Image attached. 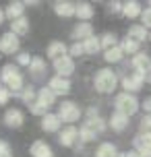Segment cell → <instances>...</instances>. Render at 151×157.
Instances as JSON below:
<instances>
[{"instance_id":"13","label":"cell","mask_w":151,"mask_h":157,"mask_svg":"<svg viewBox=\"0 0 151 157\" xmlns=\"http://www.w3.org/2000/svg\"><path fill=\"white\" fill-rule=\"evenodd\" d=\"M29 153H31V157H54V151L46 141H33L29 147Z\"/></svg>"},{"instance_id":"45","label":"cell","mask_w":151,"mask_h":157,"mask_svg":"<svg viewBox=\"0 0 151 157\" xmlns=\"http://www.w3.org/2000/svg\"><path fill=\"white\" fill-rule=\"evenodd\" d=\"M149 39H151V33H149Z\"/></svg>"},{"instance_id":"10","label":"cell","mask_w":151,"mask_h":157,"mask_svg":"<svg viewBox=\"0 0 151 157\" xmlns=\"http://www.w3.org/2000/svg\"><path fill=\"white\" fill-rule=\"evenodd\" d=\"M48 89L54 95H66V93H71V81L62 77H52L48 83Z\"/></svg>"},{"instance_id":"15","label":"cell","mask_w":151,"mask_h":157,"mask_svg":"<svg viewBox=\"0 0 151 157\" xmlns=\"http://www.w3.org/2000/svg\"><path fill=\"white\" fill-rule=\"evenodd\" d=\"M58 141H60L62 147H72L75 143L79 141V130L75 126H68V128H64L62 132L58 134Z\"/></svg>"},{"instance_id":"46","label":"cell","mask_w":151,"mask_h":157,"mask_svg":"<svg viewBox=\"0 0 151 157\" xmlns=\"http://www.w3.org/2000/svg\"><path fill=\"white\" fill-rule=\"evenodd\" d=\"M149 6H151V2H149Z\"/></svg>"},{"instance_id":"17","label":"cell","mask_w":151,"mask_h":157,"mask_svg":"<svg viewBox=\"0 0 151 157\" xmlns=\"http://www.w3.org/2000/svg\"><path fill=\"white\" fill-rule=\"evenodd\" d=\"M72 37L77 41H85V39L93 37V25L91 23H77L72 29Z\"/></svg>"},{"instance_id":"26","label":"cell","mask_w":151,"mask_h":157,"mask_svg":"<svg viewBox=\"0 0 151 157\" xmlns=\"http://www.w3.org/2000/svg\"><path fill=\"white\" fill-rule=\"evenodd\" d=\"M54 101H56V95L50 91L48 87H41L40 91H37V103H41V105L50 108V105H52Z\"/></svg>"},{"instance_id":"38","label":"cell","mask_w":151,"mask_h":157,"mask_svg":"<svg viewBox=\"0 0 151 157\" xmlns=\"http://www.w3.org/2000/svg\"><path fill=\"white\" fill-rule=\"evenodd\" d=\"M0 157H10V145L6 141H0Z\"/></svg>"},{"instance_id":"2","label":"cell","mask_w":151,"mask_h":157,"mask_svg":"<svg viewBox=\"0 0 151 157\" xmlns=\"http://www.w3.org/2000/svg\"><path fill=\"white\" fill-rule=\"evenodd\" d=\"M0 78H2L4 87H6L10 93H19L21 89H25L23 87V75H21L17 64H6L2 68V72H0Z\"/></svg>"},{"instance_id":"12","label":"cell","mask_w":151,"mask_h":157,"mask_svg":"<svg viewBox=\"0 0 151 157\" xmlns=\"http://www.w3.org/2000/svg\"><path fill=\"white\" fill-rule=\"evenodd\" d=\"M25 122V116L21 110H17V108H10V110H6V114H4V124L8 126V128H21Z\"/></svg>"},{"instance_id":"19","label":"cell","mask_w":151,"mask_h":157,"mask_svg":"<svg viewBox=\"0 0 151 157\" xmlns=\"http://www.w3.org/2000/svg\"><path fill=\"white\" fill-rule=\"evenodd\" d=\"M46 54H48V58H52V60H58V58H62V56H68V48H66L64 41H52L48 46V50H46Z\"/></svg>"},{"instance_id":"5","label":"cell","mask_w":151,"mask_h":157,"mask_svg":"<svg viewBox=\"0 0 151 157\" xmlns=\"http://www.w3.org/2000/svg\"><path fill=\"white\" fill-rule=\"evenodd\" d=\"M81 114H83V112H81V108L75 101H62L58 105V118H60L62 122L72 124V122H77L81 118Z\"/></svg>"},{"instance_id":"39","label":"cell","mask_w":151,"mask_h":157,"mask_svg":"<svg viewBox=\"0 0 151 157\" xmlns=\"http://www.w3.org/2000/svg\"><path fill=\"white\" fill-rule=\"evenodd\" d=\"M108 10L110 13H122V2H110L108 4Z\"/></svg>"},{"instance_id":"18","label":"cell","mask_w":151,"mask_h":157,"mask_svg":"<svg viewBox=\"0 0 151 157\" xmlns=\"http://www.w3.org/2000/svg\"><path fill=\"white\" fill-rule=\"evenodd\" d=\"M60 124H62V120L58 118V114H46L41 118V130H46V132H58Z\"/></svg>"},{"instance_id":"44","label":"cell","mask_w":151,"mask_h":157,"mask_svg":"<svg viewBox=\"0 0 151 157\" xmlns=\"http://www.w3.org/2000/svg\"><path fill=\"white\" fill-rule=\"evenodd\" d=\"M118 157H126V155H124V153H122V155H118Z\"/></svg>"},{"instance_id":"16","label":"cell","mask_w":151,"mask_h":157,"mask_svg":"<svg viewBox=\"0 0 151 157\" xmlns=\"http://www.w3.org/2000/svg\"><path fill=\"white\" fill-rule=\"evenodd\" d=\"M93 15H95V8L91 6L89 2H79L77 4L75 17L79 19V23H89V19H93Z\"/></svg>"},{"instance_id":"9","label":"cell","mask_w":151,"mask_h":157,"mask_svg":"<svg viewBox=\"0 0 151 157\" xmlns=\"http://www.w3.org/2000/svg\"><path fill=\"white\" fill-rule=\"evenodd\" d=\"M133 68H135V72H139V75H143V77H149L151 75V58L147 54H139L133 56Z\"/></svg>"},{"instance_id":"30","label":"cell","mask_w":151,"mask_h":157,"mask_svg":"<svg viewBox=\"0 0 151 157\" xmlns=\"http://www.w3.org/2000/svg\"><path fill=\"white\" fill-rule=\"evenodd\" d=\"M19 95H21L23 103H27V105H33V103L37 101V91H35L33 87H25V89H23Z\"/></svg>"},{"instance_id":"21","label":"cell","mask_w":151,"mask_h":157,"mask_svg":"<svg viewBox=\"0 0 151 157\" xmlns=\"http://www.w3.org/2000/svg\"><path fill=\"white\" fill-rule=\"evenodd\" d=\"M141 13H143L141 2H137V0L122 2V15L124 17H128V19H137V17H141Z\"/></svg>"},{"instance_id":"25","label":"cell","mask_w":151,"mask_h":157,"mask_svg":"<svg viewBox=\"0 0 151 157\" xmlns=\"http://www.w3.org/2000/svg\"><path fill=\"white\" fill-rule=\"evenodd\" d=\"M95 157H118V149L114 143H102L95 151Z\"/></svg>"},{"instance_id":"41","label":"cell","mask_w":151,"mask_h":157,"mask_svg":"<svg viewBox=\"0 0 151 157\" xmlns=\"http://www.w3.org/2000/svg\"><path fill=\"white\" fill-rule=\"evenodd\" d=\"M124 155H126V157H143L139 151H128V153H124Z\"/></svg>"},{"instance_id":"1","label":"cell","mask_w":151,"mask_h":157,"mask_svg":"<svg viewBox=\"0 0 151 157\" xmlns=\"http://www.w3.org/2000/svg\"><path fill=\"white\" fill-rule=\"evenodd\" d=\"M118 85V75L112 68H99L93 77V87L97 93H112Z\"/></svg>"},{"instance_id":"22","label":"cell","mask_w":151,"mask_h":157,"mask_svg":"<svg viewBox=\"0 0 151 157\" xmlns=\"http://www.w3.org/2000/svg\"><path fill=\"white\" fill-rule=\"evenodd\" d=\"M25 2H19V0H15V2H10L6 6V10H4V15L10 19V21H17V19H21L23 17V13H25Z\"/></svg>"},{"instance_id":"33","label":"cell","mask_w":151,"mask_h":157,"mask_svg":"<svg viewBox=\"0 0 151 157\" xmlns=\"http://www.w3.org/2000/svg\"><path fill=\"white\" fill-rule=\"evenodd\" d=\"M68 54H71V58H72V56L77 58V56H83V54H85V48H83V41H75V44H72V46L68 48Z\"/></svg>"},{"instance_id":"6","label":"cell","mask_w":151,"mask_h":157,"mask_svg":"<svg viewBox=\"0 0 151 157\" xmlns=\"http://www.w3.org/2000/svg\"><path fill=\"white\" fill-rule=\"evenodd\" d=\"M54 71H56V77H62V78H68L75 72V60L71 56H62L54 60Z\"/></svg>"},{"instance_id":"36","label":"cell","mask_w":151,"mask_h":157,"mask_svg":"<svg viewBox=\"0 0 151 157\" xmlns=\"http://www.w3.org/2000/svg\"><path fill=\"white\" fill-rule=\"evenodd\" d=\"M141 130L151 132V114H145L143 116V120H141Z\"/></svg>"},{"instance_id":"34","label":"cell","mask_w":151,"mask_h":157,"mask_svg":"<svg viewBox=\"0 0 151 157\" xmlns=\"http://www.w3.org/2000/svg\"><path fill=\"white\" fill-rule=\"evenodd\" d=\"M141 21H143V27L145 29H151V6L143 8V13H141Z\"/></svg>"},{"instance_id":"27","label":"cell","mask_w":151,"mask_h":157,"mask_svg":"<svg viewBox=\"0 0 151 157\" xmlns=\"http://www.w3.org/2000/svg\"><path fill=\"white\" fill-rule=\"evenodd\" d=\"M122 58H124V52H122V48H120V46L110 48V50H106V54H103V60H106V62H112V64L120 62Z\"/></svg>"},{"instance_id":"43","label":"cell","mask_w":151,"mask_h":157,"mask_svg":"<svg viewBox=\"0 0 151 157\" xmlns=\"http://www.w3.org/2000/svg\"><path fill=\"white\" fill-rule=\"evenodd\" d=\"M147 81H149V83H151V75H149V77H147Z\"/></svg>"},{"instance_id":"11","label":"cell","mask_w":151,"mask_h":157,"mask_svg":"<svg viewBox=\"0 0 151 157\" xmlns=\"http://www.w3.org/2000/svg\"><path fill=\"white\" fill-rule=\"evenodd\" d=\"M135 151H139L143 157H151V132H141L139 136H135Z\"/></svg>"},{"instance_id":"3","label":"cell","mask_w":151,"mask_h":157,"mask_svg":"<svg viewBox=\"0 0 151 157\" xmlns=\"http://www.w3.org/2000/svg\"><path fill=\"white\" fill-rule=\"evenodd\" d=\"M103 130H106V122H103L99 116H91L89 120H85L83 122V126L79 128V139L81 141H95L97 134H102Z\"/></svg>"},{"instance_id":"20","label":"cell","mask_w":151,"mask_h":157,"mask_svg":"<svg viewBox=\"0 0 151 157\" xmlns=\"http://www.w3.org/2000/svg\"><path fill=\"white\" fill-rule=\"evenodd\" d=\"M128 124H130V120H128V116H124V114H120V112H114L110 118V126L112 130H116V132H122V130H126Z\"/></svg>"},{"instance_id":"23","label":"cell","mask_w":151,"mask_h":157,"mask_svg":"<svg viewBox=\"0 0 151 157\" xmlns=\"http://www.w3.org/2000/svg\"><path fill=\"white\" fill-rule=\"evenodd\" d=\"M10 33H15L17 37L19 35H27L29 33V21L25 17L17 19V21H10Z\"/></svg>"},{"instance_id":"29","label":"cell","mask_w":151,"mask_h":157,"mask_svg":"<svg viewBox=\"0 0 151 157\" xmlns=\"http://www.w3.org/2000/svg\"><path fill=\"white\" fill-rule=\"evenodd\" d=\"M29 71H31V75L35 78H40L41 72L46 71V62H44V58H33L31 64H29Z\"/></svg>"},{"instance_id":"40","label":"cell","mask_w":151,"mask_h":157,"mask_svg":"<svg viewBox=\"0 0 151 157\" xmlns=\"http://www.w3.org/2000/svg\"><path fill=\"white\" fill-rule=\"evenodd\" d=\"M143 108H145V112H149V114H151V97H147V99L143 101Z\"/></svg>"},{"instance_id":"7","label":"cell","mask_w":151,"mask_h":157,"mask_svg":"<svg viewBox=\"0 0 151 157\" xmlns=\"http://www.w3.org/2000/svg\"><path fill=\"white\" fill-rule=\"evenodd\" d=\"M19 46H21V41L17 37L15 33H4L2 37H0V52L2 54H17L19 52Z\"/></svg>"},{"instance_id":"42","label":"cell","mask_w":151,"mask_h":157,"mask_svg":"<svg viewBox=\"0 0 151 157\" xmlns=\"http://www.w3.org/2000/svg\"><path fill=\"white\" fill-rule=\"evenodd\" d=\"M4 17H6V15H4V10L0 8V25H2V21H4Z\"/></svg>"},{"instance_id":"14","label":"cell","mask_w":151,"mask_h":157,"mask_svg":"<svg viewBox=\"0 0 151 157\" xmlns=\"http://www.w3.org/2000/svg\"><path fill=\"white\" fill-rule=\"evenodd\" d=\"M75 10H77V4L75 2H68V0H58V2H54V13L58 17H64V19L75 17Z\"/></svg>"},{"instance_id":"28","label":"cell","mask_w":151,"mask_h":157,"mask_svg":"<svg viewBox=\"0 0 151 157\" xmlns=\"http://www.w3.org/2000/svg\"><path fill=\"white\" fill-rule=\"evenodd\" d=\"M83 48H85V54H97L99 50H102V41H99V37H89L83 41Z\"/></svg>"},{"instance_id":"4","label":"cell","mask_w":151,"mask_h":157,"mask_svg":"<svg viewBox=\"0 0 151 157\" xmlns=\"http://www.w3.org/2000/svg\"><path fill=\"white\" fill-rule=\"evenodd\" d=\"M114 108H116V112H120V114L130 118L133 114L139 112V99L133 93H120L114 99Z\"/></svg>"},{"instance_id":"24","label":"cell","mask_w":151,"mask_h":157,"mask_svg":"<svg viewBox=\"0 0 151 157\" xmlns=\"http://www.w3.org/2000/svg\"><path fill=\"white\" fill-rule=\"evenodd\" d=\"M126 37H130V39H135V41L141 44V41H145V39L149 37V31L145 29L143 25H130V27H128V35H126Z\"/></svg>"},{"instance_id":"8","label":"cell","mask_w":151,"mask_h":157,"mask_svg":"<svg viewBox=\"0 0 151 157\" xmlns=\"http://www.w3.org/2000/svg\"><path fill=\"white\" fill-rule=\"evenodd\" d=\"M145 81H147V77L139 75V72H130V75H126V77H122L124 93H128V91H139V89L145 85Z\"/></svg>"},{"instance_id":"32","label":"cell","mask_w":151,"mask_h":157,"mask_svg":"<svg viewBox=\"0 0 151 157\" xmlns=\"http://www.w3.org/2000/svg\"><path fill=\"white\" fill-rule=\"evenodd\" d=\"M99 41H102L103 52H106V50H110V48H116V46H118V39H116V35H114V33H103L102 37H99Z\"/></svg>"},{"instance_id":"35","label":"cell","mask_w":151,"mask_h":157,"mask_svg":"<svg viewBox=\"0 0 151 157\" xmlns=\"http://www.w3.org/2000/svg\"><path fill=\"white\" fill-rule=\"evenodd\" d=\"M10 91H8L4 85H0V105H4V103H8V99H10Z\"/></svg>"},{"instance_id":"31","label":"cell","mask_w":151,"mask_h":157,"mask_svg":"<svg viewBox=\"0 0 151 157\" xmlns=\"http://www.w3.org/2000/svg\"><path fill=\"white\" fill-rule=\"evenodd\" d=\"M139 46H141V44L135 41V39H130V37H126L122 44H120V48H122V52H124V54H135V56L139 54Z\"/></svg>"},{"instance_id":"37","label":"cell","mask_w":151,"mask_h":157,"mask_svg":"<svg viewBox=\"0 0 151 157\" xmlns=\"http://www.w3.org/2000/svg\"><path fill=\"white\" fill-rule=\"evenodd\" d=\"M31 60H33V58L29 54H19V56H17V62L21 64V66H29V64H31Z\"/></svg>"}]
</instances>
